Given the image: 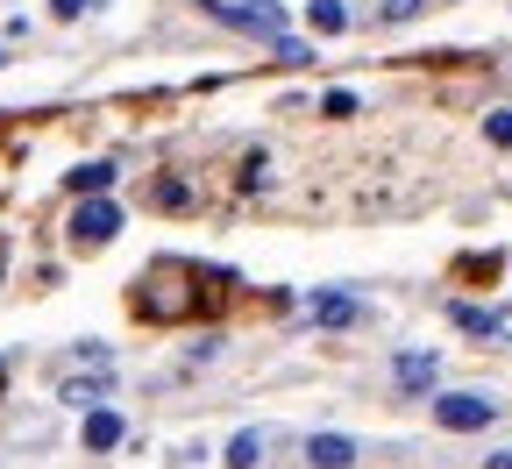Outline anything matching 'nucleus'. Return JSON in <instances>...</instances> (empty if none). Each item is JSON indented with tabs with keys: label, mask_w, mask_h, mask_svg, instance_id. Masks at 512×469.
I'll list each match as a JSON object with an SVG mask.
<instances>
[{
	"label": "nucleus",
	"mask_w": 512,
	"mask_h": 469,
	"mask_svg": "<svg viewBox=\"0 0 512 469\" xmlns=\"http://www.w3.org/2000/svg\"><path fill=\"white\" fill-rule=\"evenodd\" d=\"M505 406H498V398L491 391H441L434 398V420L448 427V434H477V427H491Z\"/></svg>",
	"instance_id": "f03ea898"
},
{
	"label": "nucleus",
	"mask_w": 512,
	"mask_h": 469,
	"mask_svg": "<svg viewBox=\"0 0 512 469\" xmlns=\"http://www.w3.org/2000/svg\"><path fill=\"white\" fill-rule=\"evenodd\" d=\"M306 462H313V469H349V462H356V441H349V434H313V441H306Z\"/></svg>",
	"instance_id": "6e6552de"
},
{
	"label": "nucleus",
	"mask_w": 512,
	"mask_h": 469,
	"mask_svg": "<svg viewBox=\"0 0 512 469\" xmlns=\"http://www.w3.org/2000/svg\"><path fill=\"white\" fill-rule=\"evenodd\" d=\"M107 391H114V363H100V370H79V377H64V384H57V398H64V406H100Z\"/></svg>",
	"instance_id": "423d86ee"
},
{
	"label": "nucleus",
	"mask_w": 512,
	"mask_h": 469,
	"mask_svg": "<svg viewBox=\"0 0 512 469\" xmlns=\"http://www.w3.org/2000/svg\"><path fill=\"white\" fill-rule=\"evenodd\" d=\"M484 469H512V448H491V455H484Z\"/></svg>",
	"instance_id": "6ab92c4d"
},
{
	"label": "nucleus",
	"mask_w": 512,
	"mask_h": 469,
	"mask_svg": "<svg viewBox=\"0 0 512 469\" xmlns=\"http://www.w3.org/2000/svg\"><path fill=\"white\" fill-rule=\"evenodd\" d=\"M278 57L292 64V72H299V64H313V50H306V43H292V36H278Z\"/></svg>",
	"instance_id": "f3484780"
},
{
	"label": "nucleus",
	"mask_w": 512,
	"mask_h": 469,
	"mask_svg": "<svg viewBox=\"0 0 512 469\" xmlns=\"http://www.w3.org/2000/svg\"><path fill=\"white\" fill-rule=\"evenodd\" d=\"M50 8H57L64 22H79V15H93V8H100V0H50Z\"/></svg>",
	"instance_id": "a211bd4d"
},
{
	"label": "nucleus",
	"mask_w": 512,
	"mask_h": 469,
	"mask_svg": "<svg viewBox=\"0 0 512 469\" xmlns=\"http://www.w3.org/2000/svg\"><path fill=\"white\" fill-rule=\"evenodd\" d=\"M214 271H192V263H150V271L136 278V313L143 320H192V313H207L214 306Z\"/></svg>",
	"instance_id": "f257e3e1"
},
{
	"label": "nucleus",
	"mask_w": 512,
	"mask_h": 469,
	"mask_svg": "<svg viewBox=\"0 0 512 469\" xmlns=\"http://www.w3.org/2000/svg\"><path fill=\"white\" fill-rule=\"evenodd\" d=\"M320 114H335V121H349V114H356V93H342V86H335L328 100H320Z\"/></svg>",
	"instance_id": "2eb2a0df"
},
{
	"label": "nucleus",
	"mask_w": 512,
	"mask_h": 469,
	"mask_svg": "<svg viewBox=\"0 0 512 469\" xmlns=\"http://www.w3.org/2000/svg\"><path fill=\"white\" fill-rule=\"evenodd\" d=\"M306 22H313V36H342L349 8H342V0H306Z\"/></svg>",
	"instance_id": "9b49d317"
},
{
	"label": "nucleus",
	"mask_w": 512,
	"mask_h": 469,
	"mask_svg": "<svg viewBox=\"0 0 512 469\" xmlns=\"http://www.w3.org/2000/svg\"><path fill=\"white\" fill-rule=\"evenodd\" d=\"M121 434H128V427H121V413H114V406H93V413H86V448H93V455L121 448Z\"/></svg>",
	"instance_id": "9d476101"
},
{
	"label": "nucleus",
	"mask_w": 512,
	"mask_h": 469,
	"mask_svg": "<svg viewBox=\"0 0 512 469\" xmlns=\"http://www.w3.org/2000/svg\"><path fill=\"white\" fill-rule=\"evenodd\" d=\"M107 178H114V164H79V171L64 178V185H72L79 199H93V192H107Z\"/></svg>",
	"instance_id": "f8f14e48"
},
{
	"label": "nucleus",
	"mask_w": 512,
	"mask_h": 469,
	"mask_svg": "<svg viewBox=\"0 0 512 469\" xmlns=\"http://www.w3.org/2000/svg\"><path fill=\"white\" fill-rule=\"evenodd\" d=\"M448 320H456L463 334H498V342H512V313H484V306H448Z\"/></svg>",
	"instance_id": "0eeeda50"
},
{
	"label": "nucleus",
	"mask_w": 512,
	"mask_h": 469,
	"mask_svg": "<svg viewBox=\"0 0 512 469\" xmlns=\"http://www.w3.org/2000/svg\"><path fill=\"white\" fill-rule=\"evenodd\" d=\"M392 377H399V391H427V384L441 377V363H434V349H413V356L392 363Z\"/></svg>",
	"instance_id": "1a4fd4ad"
},
{
	"label": "nucleus",
	"mask_w": 512,
	"mask_h": 469,
	"mask_svg": "<svg viewBox=\"0 0 512 469\" xmlns=\"http://www.w3.org/2000/svg\"><path fill=\"white\" fill-rule=\"evenodd\" d=\"M214 15H221L228 29H242V36H264V43H278L285 22H292L285 8H271V0H235V8H214Z\"/></svg>",
	"instance_id": "7ed1b4c3"
},
{
	"label": "nucleus",
	"mask_w": 512,
	"mask_h": 469,
	"mask_svg": "<svg viewBox=\"0 0 512 469\" xmlns=\"http://www.w3.org/2000/svg\"><path fill=\"white\" fill-rule=\"evenodd\" d=\"M157 207L171 214V207H192V185H157Z\"/></svg>",
	"instance_id": "dca6fc26"
},
{
	"label": "nucleus",
	"mask_w": 512,
	"mask_h": 469,
	"mask_svg": "<svg viewBox=\"0 0 512 469\" xmlns=\"http://www.w3.org/2000/svg\"><path fill=\"white\" fill-rule=\"evenodd\" d=\"M114 228H121V207H114V199H100V192H93L86 207L72 214V228H64V235H72V242H86V249H100V242H107Z\"/></svg>",
	"instance_id": "20e7f679"
},
{
	"label": "nucleus",
	"mask_w": 512,
	"mask_h": 469,
	"mask_svg": "<svg viewBox=\"0 0 512 469\" xmlns=\"http://www.w3.org/2000/svg\"><path fill=\"white\" fill-rule=\"evenodd\" d=\"M484 136H491L498 150H512V107H498V114H484Z\"/></svg>",
	"instance_id": "4468645a"
},
{
	"label": "nucleus",
	"mask_w": 512,
	"mask_h": 469,
	"mask_svg": "<svg viewBox=\"0 0 512 469\" xmlns=\"http://www.w3.org/2000/svg\"><path fill=\"white\" fill-rule=\"evenodd\" d=\"M256 455H264V434H256V427L228 441V469H256Z\"/></svg>",
	"instance_id": "ddd939ff"
},
{
	"label": "nucleus",
	"mask_w": 512,
	"mask_h": 469,
	"mask_svg": "<svg viewBox=\"0 0 512 469\" xmlns=\"http://www.w3.org/2000/svg\"><path fill=\"white\" fill-rule=\"evenodd\" d=\"M306 320H320V327H349V320H363V299H356L349 285H320V292L306 299Z\"/></svg>",
	"instance_id": "39448f33"
}]
</instances>
